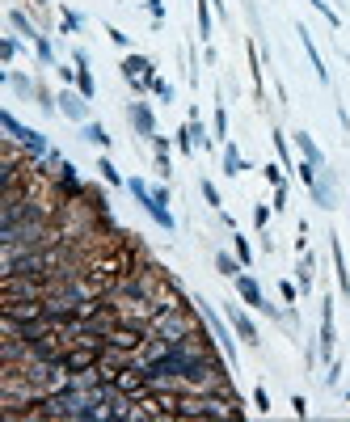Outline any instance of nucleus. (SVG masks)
<instances>
[{
    "label": "nucleus",
    "mask_w": 350,
    "mask_h": 422,
    "mask_svg": "<svg viewBox=\"0 0 350 422\" xmlns=\"http://www.w3.org/2000/svg\"><path fill=\"white\" fill-rule=\"evenodd\" d=\"M4 329L30 326V321H46V296H30V300H4L0 304Z\"/></svg>",
    "instance_id": "obj_1"
},
{
    "label": "nucleus",
    "mask_w": 350,
    "mask_h": 422,
    "mask_svg": "<svg viewBox=\"0 0 350 422\" xmlns=\"http://www.w3.org/2000/svg\"><path fill=\"white\" fill-rule=\"evenodd\" d=\"M101 355H106V346H89V342H72L64 355H59V363H64V372L68 376H81V372H93V368H101Z\"/></svg>",
    "instance_id": "obj_2"
},
{
    "label": "nucleus",
    "mask_w": 350,
    "mask_h": 422,
    "mask_svg": "<svg viewBox=\"0 0 350 422\" xmlns=\"http://www.w3.org/2000/svg\"><path fill=\"white\" fill-rule=\"evenodd\" d=\"M127 190H131L135 203H139V207H144V211H148V216L165 228V233H174V216H169V207H165V203H156V199H152V186H144L139 178H131V182H127Z\"/></svg>",
    "instance_id": "obj_3"
},
{
    "label": "nucleus",
    "mask_w": 350,
    "mask_h": 422,
    "mask_svg": "<svg viewBox=\"0 0 350 422\" xmlns=\"http://www.w3.org/2000/svg\"><path fill=\"white\" fill-rule=\"evenodd\" d=\"M236 296H241L245 304L262 308V313H270V317L279 321V308H274V304H266V296H262V287H258V279H254V275H236Z\"/></svg>",
    "instance_id": "obj_4"
},
{
    "label": "nucleus",
    "mask_w": 350,
    "mask_h": 422,
    "mask_svg": "<svg viewBox=\"0 0 350 422\" xmlns=\"http://www.w3.org/2000/svg\"><path fill=\"white\" fill-rule=\"evenodd\" d=\"M55 101H59V114H68L72 123H81V127L89 123V97H85V94H72V89H64Z\"/></svg>",
    "instance_id": "obj_5"
},
{
    "label": "nucleus",
    "mask_w": 350,
    "mask_h": 422,
    "mask_svg": "<svg viewBox=\"0 0 350 422\" xmlns=\"http://www.w3.org/2000/svg\"><path fill=\"white\" fill-rule=\"evenodd\" d=\"M203 321H207V329H211V338L219 342V351H224V359H236V342L228 338V326L219 321V317L211 313V308H207V304H203Z\"/></svg>",
    "instance_id": "obj_6"
},
{
    "label": "nucleus",
    "mask_w": 350,
    "mask_h": 422,
    "mask_svg": "<svg viewBox=\"0 0 350 422\" xmlns=\"http://www.w3.org/2000/svg\"><path fill=\"white\" fill-rule=\"evenodd\" d=\"M127 119H131V127L144 136V140H152V136H156V119H152V106H148V101H131Z\"/></svg>",
    "instance_id": "obj_7"
},
{
    "label": "nucleus",
    "mask_w": 350,
    "mask_h": 422,
    "mask_svg": "<svg viewBox=\"0 0 350 422\" xmlns=\"http://www.w3.org/2000/svg\"><path fill=\"white\" fill-rule=\"evenodd\" d=\"M228 321H232V329L245 338V346H258V342H262V338H258V326H254V321H249L236 304H228Z\"/></svg>",
    "instance_id": "obj_8"
},
{
    "label": "nucleus",
    "mask_w": 350,
    "mask_h": 422,
    "mask_svg": "<svg viewBox=\"0 0 350 422\" xmlns=\"http://www.w3.org/2000/svg\"><path fill=\"white\" fill-rule=\"evenodd\" d=\"M123 76H127V81H156V76H152V59H144V55H127V59H123Z\"/></svg>",
    "instance_id": "obj_9"
},
{
    "label": "nucleus",
    "mask_w": 350,
    "mask_h": 422,
    "mask_svg": "<svg viewBox=\"0 0 350 422\" xmlns=\"http://www.w3.org/2000/svg\"><path fill=\"white\" fill-rule=\"evenodd\" d=\"M321 355H334V300H321Z\"/></svg>",
    "instance_id": "obj_10"
},
{
    "label": "nucleus",
    "mask_w": 350,
    "mask_h": 422,
    "mask_svg": "<svg viewBox=\"0 0 350 422\" xmlns=\"http://www.w3.org/2000/svg\"><path fill=\"white\" fill-rule=\"evenodd\" d=\"M308 194H312V203H316V207H325V211L334 207V186H329V174H325V169L316 174V182L308 186Z\"/></svg>",
    "instance_id": "obj_11"
},
{
    "label": "nucleus",
    "mask_w": 350,
    "mask_h": 422,
    "mask_svg": "<svg viewBox=\"0 0 350 422\" xmlns=\"http://www.w3.org/2000/svg\"><path fill=\"white\" fill-rule=\"evenodd\" d=\"M296 148H300V156H304V161H312L316 169H325V152L316 148V140H312L308 131H296Z\"/></svg>",
    "instance_id": "obj_12"
},
{
    "label": "nucleus",
    "mask_w": 350,
    "mask_h": 422,
    "mask_svg": "<svg viewBox=\"0 0 350 422\" xmlns=\"http://www.w3.org/2000/svg\"><path fill=\"white\" fill-rule=\"evenodd\" d=\"M241 169H249L245 156H241L232 144H224V174H228V178H241Z\"/></svg>",
    "instance_id": "obj_13"
},
{
    "label": "nucleus",
    "mask_w": 350,
    "mask_h": 422,
    "mask_svg": "<svg viewBox=\"0 0 350 422\" xmlns=\"http://www.w3.org/2000/svg\"><path fill=\"white\" fill-rule=\"evenodd\" d=\"M312 271H316V258H312V253H300V271H296V279H300V287H304V291H312Z\"/></svg>",
    "instance_id": "obj_14"
},
{
    "label": "nucleus",
    "mask_w": 350,
    "mask_h": 422,
    "mask_svg": "<svg viewBox=\"0 0 350 422\" xmlns=\"http://www.w3.org/2000/svg\"><path fill=\"white\" fill-rule=\"evenodd\" d=\"M0 127H4V131H9V140H26V131H30V127H21V123H17V119H13V114H9V110H0Z\"/></svg>",
    "instance_id": "obj_15"
},
{
    "label": "nucleus",
    "mask_w": 350,
    "mask_h": 422,
    "mask_svg": "<svg viewBox=\"0 0 350 422\" xmlns=\"http://www.w3.org/2000/svg\"><path fill=\"white\" fill-rule=\"evenodd\" d=\"M300 43H304L308 59H312V68H316V76H321V81H329V72H325V64H321V55H316V47H312V39H308V30H304V26H300Z\"/></svg>",
    "instance_id": "obj_16"
},
{
    "label": "nucleus",
    "mask_w": 350,
    "mask_h": 422,
    "mask_svg": "<svg viewBox=\"0 0 350 422\" xmlns=\"http://www.w3.org/2000/svg\"><path fill=\"white\" fill-rule=\"evenodd\" d=\"M216 266H219V275H228V279H236L245 266H241V258H232V253H216Z\"/></svg>",
    "instance_id": "obj_17"
},
{
    "label": "nucleus",
    "mask_w": 350,
    "mask_h": 422,
    "mask_svg": "<svg viewBox=\"0 0 350 422\" xmlns=\"http://www.w3.org/2000/svg\"><path fill=\"white\" fill-rule=\"evenodd\" d=\"M85 140H89V144H97L101 152L110 148V136H106V127H101V123H93V119L85 123Z\"/></svg>",
    "instance_id": "obj_18"
},
{
    "label": "nucleus",
    "mask_w": 350,
    "mask_h": 422,
    "mask_svg": "<svg viewBox=\"0 0 350 422\" xmlns=\"http://www.w3.org/2000/svg\"><path fill=\"white\" fill-rule=\"evenodd\" d=\"M9 21H13V30H21V34H26V39H30V43H34V39H39V30H34V26H30V17H26V13H21V9H13V13H9Z\"/></svg>",
    "instance_id": "obj_19"
},
{
    "label": "nucleus",
    "mask_w": 350,
    "mask_h": 422,
    "mask_svg": "<svg viewBox=\"0 0 350 422\" xmlns=\"http://www.w3.org/2000/svg\"><path fill=\"white\" fill-rule=\"evenodd\" d=\"M186 127H190V140H194V148H207V127H203V123H199V110H194V114H190V123H186Z\"/></svg>",
    "instance_id": "obj_20"
},
{
    "label": "nucleus",
    "mask_w": 350,
    "mask_h": 422,
    "mask_svg": "<svg viewBox=\"0 0 350 422\" xmlns=\"http://www.w3.org/2000/svg\"><path fill=\"white\" fill-rule=\"evenodd\" d=\"M59 186H64V194H81V182H76L72 165H59Z\"/></svg>",
    "instance_id": "obj_21"
},
{
    "label": "nucleus",
    "mask_w": 350,
    "mask_h": 422,
    "mask_svg": "<svg viewBox=\"0 0 350 422\" xmlns=\"http://www.w3.org/2000/svg\"><path fill=\"white\" fill-rule=\"evenodd\" d=\"M199 34H203V43L211 39V0H199Z\"/></svg>",
    "instance_id": "obj_22"
},
{
    "label": "nucleus",
    "mask_w": 350,
    "mask_h": 422,
    "mask_svg": "<svg viewBox=\"0 0 350 422\" xmlns=\"http://www.w3.org/2000/svg\"><path fill=\"white\" fill-rule=\"evenodd\" d=\"M9 85H13L17 94H39V85H34L30 76H21V72H9Z\"/></svg>",
    "instance_id": "obj_23"
},
{
    "label": "nucleus",
    "mask_w": 350,
    "mask_h": 422,
    "mask_svg": "<svg viewBox=\"0 0 350 422\" xmlns=\"http://www.w3.org/2000/svg\"><path fill=\"white\" fill-rule=\"evenodd\" d=\"M232 245H236V258H241V266L249 271V262H254V249H249V241L236 233V236H232Z\"/></svg>",
    "instance_id": "obj_24"
},
{
    "label": "nucleus",
    "mask_w": 350,
    "mask_h": 422,
    "mask_svg": "<svg viewBox=\"0 0 350 422\" xmlns=\"http://www.w3.org/2000/svg\"><path fill=\"white\" fill-rule=\"evenodd\" d=\"M97 169H101V178H106L110 186H119V182H123V178H119V169L110 165V156H101V161H97Z\"/></svg>",
    "instance_id": "obj_25"
},
{
    "label": "nucleus",
    "mask_w": 350,
    "mask_h": 422,
    "mask_svg": "<svg viewBox=\"0 0 350 422\" xmlns=\"http://www.w3.org/2000/svg\"><path fill=\"white\" fill-rule=\"evenodd\" d=\"M76 89L93 101V76H89V68H76Z\"/></svg>",
    "instance_id": "obj_26"
},
{
    "label": "nucleus",
    "mask_w": 350,
    "mask_h": 422,
    "mask_svg": "<svg viewBox=\"0 0 350 422\" xmlns=\"http://www.w3.org/2000/svg\"><path fill=\"white\" fill-rule=\"evenodd\" d=\"M34 51H39V59H43V64H55V51H51V43H46V34L34 39Z\"/></svg>",
    "instance_id": "obj_27"
},
{
    "label": "nucleus",
    "mask_w": 350,
    "mask_h": 422,
    "mask_svg": "<svg viewBox=\"0 0 350 422\" xmlns=\"http://www.w3.org/2000/svg\"><path fill=\"white\" fill-rule=\"evenodd\" d=\"M296 169H300V182H304V186H312V182H316V174H321V169H316L312 161H300Z\"/></svg>",
    "instance_id": "obj_28"
},
{
    "label": "nucleus",
    "mask_w": 350,
    "mask_h": 422,
    "mask_svg": "<svg viewBox=\"0 0 350 422\" xmlns=\"http://www.w3.org/2000/svg\"><path fill=\"white\" fill-rule=\"evenodd\" d=\"M203 199H207L211 207H224V203H219V190H216V182H211V178H203Z\"/></svg>",
    "instance_id": "obj_29"
},
{
    "label": "nucleus",
    "mask_w": 350,
    "mask_h": 422,
    "mask_svg": "<svg viewBox=\"0 0 350 422\" xmlns=\"http://www.w3.org/2000/svg\"><path fill=\"white\" fill-rule=\"evenodd\" d=\"M152 94L161 97V101H174V85L169 81H152Z\"/></svg>",
    "instance_id": "obj_30"
},
{
    "label": "nucleus",
    "mask_w": 350,
    "mask_h": 422,
    "mask_svg": "<svg viewBox=\"0 0 350 422\" xmlns=\"http://www.w3.org/2000/svg\"><path fill=\"white\" fill-rule=\"evenodd\" d=\"M254 410H258V414H270V397H266V388H254Z\"/></svg>",
    "instance_id": "obj_31"
},
{
    "label": "nucleus",
    "mask_w": 350,
    "mask_h": 422,
    "mask_svg": "<svg viewBox=\"0 0 350 422\" xmlns=\"http://www.w3.org/2000/svg\"><path fill=\"white\" fill-rule=\"evenodd\" d=\"M59 26H64V34H72V30H81V13H64V21H59Z\"/></svg>",
    "instance_id": "obj_32"
},
{
    "label": "nucleus",
    "mask_w": 350,
    "mask_h": 422,
    "mask_svg": "<svg viewBox=\"0 0 350 422\" xmlns=\"http://www.w3.org/2000/svg\"><path fill=\"white\" fill-rule=\"evenodd\" d=\"M308 4H312V9H321V13H325V17H329V26H338V13H334V9H329V0H308Z\"/></svg>",
    "instance_id": "obj_33"
},
{
    "label": "nucleus",
    "mask_w": 350,
    "mask_h": 422,
    "mask_svg": "<svg viewBox=\"0 0 350 422\" xmlns=\"http://www.w3.org/2000/svg\"><path fill=\"white\" fill-rule=\"evenodd\" d=\"M274 211H287V186L283 182L274 186Z\"/></svg>",
    "instance_id": "obj_34"
},
{
    "label": "nucleus",
    "mask_w": 350,
    "mask_h": 422,
    "mask_svg": "<svg viewBox=\"0 0 350 422\" xmlns=\"http://www.w3.org/2000/svg\"><path fill=\"white\" fill-rule=\"evenodd\" d=\"M177 148H181V152H194V140H190V127H181V131H177Z\"/></svg>",
    "instance_id": "obj_35"
},
{
    "label": "nucleus",
    "mask_w": 350,
    "mask_h": 422,
    "mask_svg": "<svg viewBox=\"0 0 350 422\" xmlns=\"http://www.w3.org/2000/svg\"><path fill=\"white\" fill-rule=\"evenodd\" d=\"M216 136H219V140L228 136V114H224V106L216 110Z\"/></svg>",
    "instance_id": "obj_36"
},
{
    "label": "nucleus",
    "mask_w": 350,
    "mask_h": 422,
    "mask_svg": "<svg viewBox=\"0 0 350 422\" xmlns=\"http://www.w3.org/2000/svg\"><path fill=\"white\" fill-rule=\"evenodd\" d=\"M262 174H266V182H270V186H279V182H283V174H279V165H266Z\"/></svg>",
    "instance_id": "obj_37"
},
{
    "label": "nucleus",
    "mask_w": 350,
    "mask_h": 422,
    "mask_svg": "<svg viewBox=\"0 0 350 422\" xmlns=\"http://www.w3.org/2000/svg\"><path fill=\"white\" fill-rule=\"evenodd\" d=\"M13 55H17V43H13V39H4V43H0V59H13Z\"/></svg>",
    "instance_id": "obj_38"
},
{
    "label": "nucleus",
    "mask_w": 350,
    "mask_h": 422,
    "mask_svg": "<svg viewBox=\"0 0 350 422\" xmlns=\"http://www.w3.org/2000/svg\"><path fill=\"white\" fill-rule=\"evenodd\" d=\"M254 224H258V228L270 224V207H258V211H254Z\"/></svg>",
    "instance_id": "obj_39"
},
{
    "label": "nucleus",
    "mask_w": 350,
    "mask_h": 422,
    "mask_svg": "<svg viewBox=\"0 0 350 422\" xmlns=\"http://www.w3.org/2000/svg\"><path fill=\"white\" fill-rule=\"evenodd\" d=\"M279 291H283L287 304H296V283H279Z\"/></svg>",
    "instance_id": "obj_40"
},
{
    "label": "nucleus",
    "mask_w": 350,
    "mask_h": 422,
    "mask_svg": "<svg viewBox=\"0 0 350 422\" xmlns=\"http://www.w3.org/2000/svg\"><path fill=\"white\" fill-rule=\"evenodd\" d=\"M148 13H152V17L161 21V17H165V4H161V0H148Z\"/></svg>",
    "instance_id": "obj_41"
},
{
    "label": "nucleus",
    "mask_w": 350,
    "mask_h": 422,
    "mask_svg": "<svg viewBox=\"0 0 350 422\" xmlns=\"http://www.w3.org/2000/svg\"><path fill=\"white\" fill-rule=\"evenodd\" d=\"M291 406H296V414H300V418H308V401H304V397H291Z\"/></svg>",
    "instance_id": "obj_42"
},
{
    "label": "nucleus",
    "mask_w": 350,
    "mask_h": 422,
    "mask_svg": "<svg viewBox=\"0 0 350 422\" xmlns=\"http://www.w3.org/2000/svg\"><path fill=\"white\" fill-rule=\"evenodd\" d=\"M211 4H216V9H224V0H211Z\"/></svg>",
    "instance_id": "obj_43"
},
{
    "label": "nucleus",
    "mask_w": 350,
    "mask_h": 422,
    "mask_svg": "<svg viewBox=\"0 0 350 422\" xmlns=\"http://www.w3.org/2000/svg\"><path fill=\"white\" fill-rule=\"evenodd\" d=\"M34 4H46V0H34Z\"/></svg>",
    "instance_id": "obj_44"
},
{
    "label": "nucleus",
    "mask_w": 350,
    "mask_h": 422,
    "mask_svg": "<svg viewBox=\"0 0 350 422\" xmlns=\"http://www.w3.org/2000/svg\"><path fill=\"white\" fill-rule=\"evenodd\" d=\"M346 207H350V199H346Z\"/></svg>",
    "instance_id": "obj_45"
}]
</instances>
